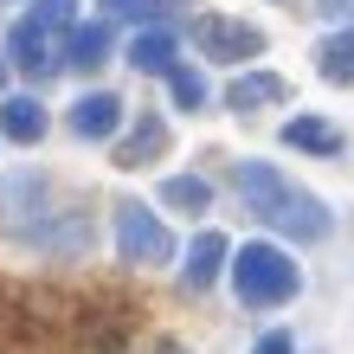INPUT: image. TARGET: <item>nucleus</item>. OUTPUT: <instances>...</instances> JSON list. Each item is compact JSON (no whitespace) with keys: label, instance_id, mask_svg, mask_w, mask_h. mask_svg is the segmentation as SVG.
I'll list each match as a JSON object with an SVG mask.
<instances>
[{"label":"nucleus","instance_id":"423d86ee","mask_svg":"<svg viewBox=\"0 0 354 354\" xmlns=\"http://www.w3.org/2000/svg\"><path fill=\"white\" fill-rule=\"evenodd\" d=\"M71 129L84 136V142L116 136V129H122V103H116L110 91H91V97H77V103H71Z\"/></svg>","mask_w":354,"mask_h":354},{"label":"nucleus","instance_id":"f3484780","mask_svg":"<svg viewBox=\"0 0 354 354\" xmlns=\"http://www.w3.org/2000/svg\"><path fill=\"white\" fill-rule=\"evenodd\" d=\"M103 19H142V26H155L161 0H103Z\"/></svg>","mask_w":354,"mask_h":354},{"label":"nucleus","instance_id":"f257e3e1","mask_svg":"<svg viewBox=\"0 0 354 354\" xmlns=\"http://www.w3.org/2000/svg\"><path fill=\"white\" fill-rule=\"evenodd\" d=\"M239 200H245V213H258L264 225L290 232L297 245H316V239H328V225H335L328 206L316 194H303L277 161H239Z\"/></svg>","mask_w":354,"mask_h":354},{"label":"nucleus","instance_id":"f8f14e48","mask_svg":"<svg viewBox=\"0 0 354 354\" xmlns=\"http://www.w3.org/2000/svg\"><path fill=\"white\" fill-rule=\"evenodd\" d=\"M316 71L328 77V84H354V26L328 32L322 46H316Z\"/></svg>","mask_w":354,"mask_h":354},{"label":"nucleus","instance_id":"9d476101","mask_svg":"<svg viewBox=\"0 0 354 354\" xmlns=\"http://www.w3.org/2000/svg\"><path fill=\"white\" fill-rule=\"evenodd\" d=\"M225 252H232V245H225V232H200L194 252H187V290H206V283H213L219 264H225Z\"/></svg>","mask_w":354,"mask_h":354},{"label":"nucleus","instance_id":"20e7f679","mask_svg":"<svg viewBox=\"0 0 354 354\" xmlns=\"http://www.w3.org/2000/svg\"><path fill=\"white\" fill-rule=\"evenodd\" d=\"M116 252H122V264H168L174 232L155 213H142V200H122L116 206Z\"/></svg>","mask_w":354,"mask_h":354},{"label":"nucleus","instance_id":"39448f33","mask_svg":"<svg viewBox=\"0 0 354 354\" xmlns=\"http://www.w3.org/2000/svg\"><path fill=\"white\" fill-rule=\"evenodd\" d=\"M194 46L206 58H219V65H245V58H258L264 52V32L258 26H245V19H219V13H206L194 19Z\"/></svg>","mask_w":354,"mask_h":354},{"label":"nucleus","instance_id":"9b49d317","mask_svg":"<svg viewBox=\"0 0 354 354\" xmlns=\"http://www.w3.org/2000/svg\"><path fill=\"white\" fill-rule=\"evenodd\" d=\"M283 97H290V84H283L277 71H252V77H239V84L225 91V103H232L239 116H245V110H258V103H283Z\"/></svg>","mask_w":354,"mask_h":354},{"label":"nucleus","instance_id":"ddd939ff","mask_svg":"<svg viewBox=\"0 0 354 354\" xmlns=\"http://www.w3.org/2000/svg\"><path fill=\"white\" fill-rule=\"evenodd\" d=\"M0 136H13V142H39V136H46L39 97H7V103H0Z\"/></svg>","mask_w":354,"mask_h":354},{"label":"nucleus","instance_id":"412c9836","mask_svg":"<svg viewBox=\"0 0 354 354\" xmlns=\"http://www.w3.org/2000/svg\"><path fill=\"white\" fill-rule=\"evenodd\" d=\"M161 354H180V348H174V342H168V348H161Z\"/></svg>","mask_w":354,"mask_h":354},{"label":"nucleus","instance_id":"a211bd4d","mask_svg":"<svg viewBox=\"0 0 354 354\" xmlns=\"http://www.w3.org/2000/svg\"><path fill=\"white\" fill-rule=\"evenodd\" d=\"M258 354H297V342H290V335H264Z\"/></svg>","mask_w":354,"mask_h":354},{"label":"nucleus","instance_id":"1a4fd4ad","mask_svg":"<svg viewBox=\"0 0 354 354\" xmlns=\"http://www.w3.org/2000/svg\"><path fill=\"white\" fill-rule=\"evenodd\" d=\"M65 58L77 71H97V65H110V19H91V26H71V46Z\"/></svg>","mask_w":354,"mask_h":354},{"label":"nucleus","instance_id":"0eeeda50","mask_svg":"<svg viewBox=\"0 0 354 354\" xmlns=\"http://www.w3.org/2000/svg\"><path fill=\"white\" fill-rule=\"evenodd\" d=\"M161 149H168V122H161L155 110H142V122L116 149V168H149V161H161Z\"/></svg>","mask_w":354,"mask_h":354},{"label":"nucleus","instance_id":"7ed1b4c3","mask_svg":"<svg viewBox=\"0 0 354 354\" xmlns=\"http://www.w3.org/2000/svg\"><path fill=\"white\" fill-rule=\"evenodd\" d=\"M77 19V0H32V13L13 26V65L26 71V77H52L58 71V52H52V39L65 32Z\"/></svg>","mask_w":354,"mask_h":354},{"label":"nucleus","instance_id":"2eb2a0df","mask_svg":"<svg viewBox=\"0 0 354 354\" xmlns=\"http://www.w3.org/2000/svg\"><path fill=\"white\" fill-rule=\"evenodd\" d=\"M161 200L180 206V213H206L213 206V180L206 174H174V180H161Z\"/></svg>","mask_w":354,"mask_h":354},{"label":"nucleus","instance_id":"6e6552de","mask_svg":"<svg viewBox=\"0 0 354 354\" xmlns=\"http://www.w3.org/2000/svg\"><path fill=\"white\" fill-rule=\"evenodd\" d=\"M283 142H290V149H309V155H342V129L322 122V116H290Z\"/></svg>","mask_w":354,"mask_h":354},{"label":"nucleus","instance_id":"dca6fc26","mask_svg":"<svg viewBox=\"0 0 354 354\" xmlns=\"http://www.w3.org/2000/svg\"><path fill=\"white\" fill-rule=\"evenodd\" d=\"M168 84H174V103H180V110H200V103H206V77H200V71L174 65V71H168Z\"/></svg>","mask_w":354,"mask_h":354},{"label":"nucleus","instance_id":"aec40b11","mask_svg":"<svg viewBox=\"0 0 354 354\" xmlns=\"http://www.w3.org/2000/svg\"><path fill=\"white\" fill-rule=\"evenodd\" d=\"M0 91H7V65H0Z\"/></svg>","mask_w":354,"mask_h":354},{"label":"nucleus","instance_id":"6ab92c4d","mask_svg":"<svg viewBox=\"0 0 354 354\" xmlns=\"http://www.w3.org/2000/svg\"><path fill=\"white\" fill-rule=\"evenodd\" d=\"M316 13H328V19H348V13H354V0H322Z\"/></svg>","mask_w":354,"mask_h":354},{"label":"nucleus","instance_id":"f03ea898","mask_svg":"<svg viewBox=\"0 0 354 354\" xmlns=\"http://www.w3.org/2000/svg\"><path fill=\"white\" fill-rule=\"evenodd\" d=\"M232 290L245 309H277L303 290V270L290 264L277 245H245V252L232 258Z\"/></svg>","mask_w":354,"mask_h":354},{"label":"nucleus","instance_id":"4468645a","mask_svg":"<svg viewBox=\"0 0 354 354\" xmlns=\"http://www.w3.org/2000/svg\"><path fill=\"white\" fill-rule=\"evenodd\" d=\"M129 65H136V71H174V32H161V26L136 32V46H129Z\"/></svg>","mask_w":354,"mask_h":354}]
</instances>
